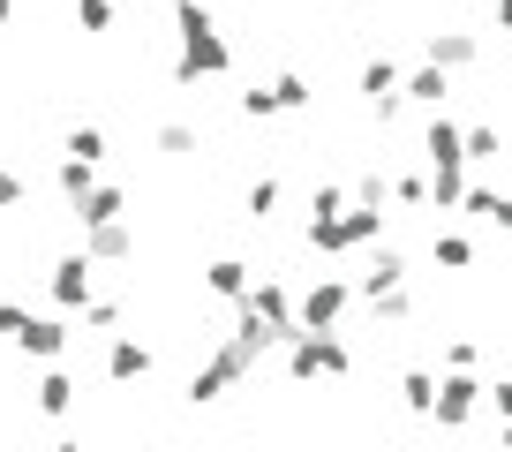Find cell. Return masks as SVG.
<instances>
[{"label": "cell", "mask_w": 512, "mask_h": 452, "mask_svg": "<svg viewBox=\"0 0 512 452\" xmlns=\"http://www.w3.org/2000/svg\"><path fill=\"white\" fill-rule=\"evenodd\" d=\"M234 68V46H226L219 16L204 0H174V83H211Z\"/></svg>", "instance_id": "cell-1"}, {"label": "cell", "mask_w": 512, "mask_h": 452, "mask_svg": "<svg viewBox=\"0 0 512 452\" xmlns=\"http://www.w3.org/2000/svg\"><path fill=\"white\" fill-rule=\"evenodd\" d=\"M369 242H384V204H347L332 219H309V249L317 257H354Z\"/></svg>", "instance_id": "cell-2"}, {"label": "cell", "mask_w": 512, "mask_h": 452, "mask_svg": "<svg viewBox=\"0 0 512 452\" xmlns=\"http://www.w3.org/2000/svg\"><path fill=\"white\" fill-rule=\"evenodd\" d=\"M347 370H354V347H347L339 332H309V324H302V332L287 339V377H294V385H317V377H347Z\"/></svg>", "instance_id": "cell-3"}, {"label": "cell", "mask_w": 512, "mask_h": 452, "mask_svg": "<svg viewBox=\"0 0 512 452\" xmlns=\"http://www.w3.org/2000/svg\"><path fill=\"white\" fill-rule=\"evenodd\" d=\"M256 362H264V355H256L249 339H234V332H226V339H219V347H211V362H204V370H196V377H189V400H196V407H211V400H226V392H234V385H241V377H249V370H256Z\"/></svg>", "instance_id": "cell-4"}, {"label": "cell", "mask_w": 512, "mask_h": 452, "mask_svg": "<svg viewBox=\"0 0 512 452\" xmlns=\"http://www.w3.org/2000/svg\"><path fill=\"white\" fill-rule=\"evenodd\" d=\"M354 302H362V294H354V279H339V272L309 279V294H294V309H302V324H309V332H339Z\"/></svg>", "instance_id": "cell-5"}, {"label": "cell", "mask_w": 512, "mask_h": 452, "mask_svg": "<svg viewBox=\"0 0 512 452\" xmlns=\"http://www.w3.org/2000/svg\"><path fill=\"white\" fill-rule=\"evenodd\" d=\"M482 415V377L475 370H445L437 377V400H430V422L437 430H467Z\"/></svg>", "instance_id": "cell-6"}, {"label": "cell", "mask_w": 512, "mask_h": 452, "mask_svg": "<svg viewBox=\"0 0 512 452\" xmlns=\"http://www.w3.org/2000/svg\"><path fill=\"white\" fill-rule=\"evenodd\" d=\"M91 249H68V257H53V272H46V302L61 309V317H83V302H91Z\"/></svg>", "instance_id": "cell-7"}, {"label": "cell", "mask_w": 512, "mask_h": 452, "mask_svg": "<svg viewBox=\"0 0 512 452\" xmlns=\"http://www.w3.org/2000/svg\"><path fill=\"white\" fill-rule=\"evenodd\" d=\"M354 91L369 98V113H377V129H392V121H400V106H407V98H400V61H384V53H377V61H362Z\"/></svg>", "instance_id": "cell-8"}, {"label": "cell", "mask_w": 512, "mask_h": 452, "mask_svg": "<svg viewBox=\"0 0 512 452\" xmlns=\"http://www.w3.org/2000/svg\"><path fill=\"white\" fill-rule=\"evenodd\" d=\"M234 309H256V317L272 324L279 339H294V332H302V309H294V287H287V279H256V287L241 294Z\"/></svg>", "instance_id": "cell-9"}, {"label": "cell", "mask_w": 512, "mask_h": 452, "mask_svg": "<svg viewBox=\"0 0 512 452\" xmlns=\"http://www.w3.org/2000/svg\"><path fill=\"white\" fill-rule=\"evenodd\" d=\"M106 377H113V385H144V377H151V347H144V339H128V332H106Z\"/></svg>", "instance_id": "cell-10"}, {"label": "cell", "mask_w": 512, "mask_h": 452, "mask_svg": "<svg viewBox=\"0 0 512 452\" xmlns=\"http://www.w3.org/2000/svg\"><path fill=\"white\" fill-rule=\"evenodd\" d=\"M68 339H76V332H68V317L53 309V317H31V332L16 339V355H31V362H61V355H68Z\"/></svg>", "instance_id": "cell-11"}, {"label": "cell", "mask_w": 512, "mask_h": 452, "mask_svg": "<svg viewBox=\"0 0 512 452\" xmlns=\"http://www.w3.org/2000/svg\"><path fill=\"white\" fill-rule=\"evenodd\" d=\"M83 249H91V264H128L136 234H128V219H98V226H83Z\"/></svg>", "instance_id": "cell-12"}, {"label": "cell", "mask_w": 512, "mask_h": 452, "mask_svg": "<svg viewBox=\"0 0 512 452\" xmlns=\"http://www.w3.org/2000/svg\"><path fill=\"white\" fill-rule=\"evenodd\" d=\"M422 53H430L437 68H452V76H460V68L482 61V38H475V31H430V38H422Z\"/></svg>", "instance_id": "cell-13"}, {"label": "cell", "mask_w": 512, "mask_h": 452, "mask_svg": "<svg viewBox=\"0 0 512 452\" xmlns=\"http://www.w3.org/2000/svg\"><path fill=\"white\" fill-rule=\"evenodd\" d=\"M422 159H430V174L437 166H467V129H452L445 113H437L430 129H422Z\"/></svg>", "instance_id": "cell-14"}, {"label": "cell", "mask_w": 512, "mask_h": 452, "mask_svg": "<svg viewBox=\"0 0 512 452\" xmlns=\"http://www.w3.org/2000/svg\"><path fill=\"white\" fill-rule=\"evenodd\" d=\"M400 98H407V106H445V98H452V68H437V61H422L415 68V76H400Z\"/></svg>", "instance_id": "cell-15"}, {"label": "cell", "mask_w": 512, "mask_h": 452, "mask_svg": "<svg viewBox=\"0 0 512 452\" xmlns=\"http://www.w3.org/2000/svg\"><path fill=\"white\" fill-rule=\"evenodd\" d=\"M204 287L219 294V302H241V294L256 287V272H249L241 257H211V264H204Z\"/></svg>", "instance_id": "cell-16"}, {"label": "cell", "mask_w": 512, "mask_h": 452, "mask_svg": "<svg viewBox=\"0 0 512 452\" xmlns=\"http://www.w3.org/2000/svg\"><path fill=\"white\" fill-rule=\"evenodd\" d=\"M400 279H407V257H400V249H384V242H377V257L362 264L354 294H384V287H400Z\"/></svg>", "instance_id": "cell-17"}, {"label": "cell", "mask_w": 512, "mask_h": 452, "mask_svg": "<svg viewBox=\"0 0 512 452\" xmlns=\"http://www.w3.org/2000/svg\"><path fill=\"white\" fill-rule=\"evenodd\" d=\"M121 211H128V196L113 189V181H98L91 196H76V204H68V219H76V226H98V219H121Z\"/></svg>", "instance_id": "cell-18"}, {"label": "cell", "mask_w": 512, "mask_h": 452, "mask_svg": "<svg viewBox=\"0 0 512 452\" xmlns=\"http://www.w3.org/2000/svg\"><path fill=\"white\" fill-rule=\"evenodd\" d=\"M362 302H369L377 324H407V317H415V287H407V279H400V287H384V294H362Z\"/></svg>", "instance_id": "cell-19"}, {"label": "cell", "mask_w": 512, "mask_h": 452, "mask_svg": "<svg viewBox=\"0 0 512 452\" xmlns=\"http://www.w3.org/2000/svg\"><path fill=\"white\" fill-rule=\"evenodd\" d=\"M38 407H46V415H68V407H76V377H68L61 362H46V377H38Z\"/></svg>", "instance_id": "cell-20"}, {"label": "cell", "mask_w": 512, "mask_h": 452, "mask_svg": "<svg viewBox=\"0 0 512 452\" xmlns=\"http://www.w3.org/2000/svg\"><path fill=\"white\" fill-rule=\"evenodd\" d=\"M53 181H61V196L76 204V196H91V189H98V166H91V159H76V151H61V174H53Z\"/></svg>", "instance_id": "cell-21"}, {"label": "cell", "mask_w": 512, "mask_h": 452, "mask_svg": "<svg viewBox=\"0 0 512 452\" xmlns=\"http://www.w3.org/2000/svg\"><path fill=\"white\" fill-rule=\"evenodd\" d=\"M460 196H467V166H437L430 174V211H460Z\"/></svg>", "instance_id": "cell-22"}, {"label": "cell", "mask_w": 512, "mask_h": 452, "mask_svg": "<svg viewBox=\"0 0 512 452\" xmlns=\"http://www.w3.org/2000/svg\"><path fill=\"white\" fill-rule=\"evenodd\" d=\"M400 400H407V415H422V422H430V400H437V377H430V370H407V377H400Z\"/></svg>", "instance_id": "cell-23"}, {"label": "cell", "mask_w": 512, "mask_h": 452, "mask_svg": "<svg viewBox=\"0 0 512 452\" xmlns=\"http://www.w3.org/2000/svg\"><path fill=\"white\" fill-rule=\"evenodd\" d=\"M497 151H505V136H497L490 121H475V129H467V166H497Z\"/></svg>", "instance_id": "cell-24"}, {"label": "cell", "mask_w": 512, "mask_h": 452, "mask_svg": "<svg viewBox=\"0 0 512 452\" xmlns=\"http://www.w3.org/2000/svg\"><path fill=\"white\" fill-rule=\"evenodd\" d=\"M309 98H317V91H309V76H272V106L279 113H302Z\"/></svg>", "instance_id": "cell-25"}, {"label": "cell", "mask_w": 512, "mask_h": 452, "mask_svg": "<svg viewBox=\"0 0 512 452\" xmlns=\"http://www.w3.org/2000/svg\"><path fill=\"white\" fill-rule=\"evenodd\" d=\"M437 264H445V272H467V264H475V242H467V234H437Z\"/></svg>", "instance_id": "cell-26"}, {"label": "cell", "mask_w": 512, "mask_h": 452, "mask_svg": "<svg viewBox=\"0 0 512 452\" xmlns=\"http://www.w3.org/2000/svg\"><path fill=\"white\" fill-rule=\"evenodd\" d=\"M272 204H279V181H272V174H264V181H249L241 211H249V219H272Z\"/></svg>", "instance_id": "cell-27"}, {"label": "cell", "mask_w": 512, "mask_h": 452, "mask_svg": "<svg viewBox=\"0 0 512 452\" xmlns=\"http://www.w3.org/2000/svg\"><path fill=\"white\" fill-rule=\"evenodd\" d=\"M354 204V189H339V181H324L317 196H309V219H332V211H347Z\"/></svg>", "instance_id": "cell-28"}, {"label": "cell", "mask_w": 512, "mask_h": 452, "mask_svg": "<svg viewBox=\"0 0 512 452\" xmlns=\"http://www.w3.org/2000/svg\"><path fill=\"white\" fill-rule=\"evenodd\" d=\"M159 151H166V159H189V151H196V129H189V121H166V129H159Z\"/></svg>", "instance_id": "cell-29"}, {"label": "cell", "mask_w": 512, "mask_h": 452, "mask_svg": "<svg viewBox=\"0 0 512 452\" xmlns=\"http://www.w3.org/2000/svg\"><path fill=\"white\" fill-rule=\"evenodd\" d=\"M23 332H31V309H23V302H8V294H0V339L16 347Z\"/></svg>", "instance_id": "cell-30"}, {"label": "cell", "mask_w": 512, "mask_h": 452, "mask_svg": "<svg viewBox=\"0 0 512 452\" xmlns=\"http://www.w3.org/2000/svg\"><path fill=\"white\" fill-rule=\"evenodd\" d=\"M392 196H400L407 211H430V181H422V174H400V181H392Z\"/></svg>", "instance_id": "cell-31"}, {"label": "cell", "mask_w": 512, "mask_h": 452, "mask_svg": "<svg viewBox=\"0 0 512 452\" xmlns=\"http://www.w3.org/2000/svg\"><path fill=\"white\" fill-rule=\"evenodd\" d=\"M61 151H76V159H91V166H98V159H106V136H98V129H68V144H61Z\"/></svg>", "instance_id": "cell-32"}, {"label": "cell", "mask_w": 512, "mask_h": 452, "mask_svg": "<svg viewBox=\"0 0 512 452\" xmlns=\"http://www.w3.org/2000/svg\"><path fill=\"white\" fill-rule=\"evenodd\" d=\"M76 23L83 31H113V0H76Z\"/></svg>", "instance_id": "cell-33"}, {"label": "cell", "mask_w": 512, "mask_h": 452, "mask_svg": "<svg viewBox=\"0 0 512 452\" xmlns=\"http://www.w3.org/2000/svg\"><path fill=\"white\" fill-rule=\"evenodd\" d=\"M354 204H392V174H362L354 181Z\"/></svg>", "instance_id": "cell-34"}, {"label": "cell", "mask_w": 512, "mask_h": 452, "mask_svg": "<svg viewBox=\"0 0 512 452\" xmlns=\"http://www.w3.org/2000/svg\"><path fill=\"white\" fill-rule=\"evenodd\" d=\"M83 324H91V332H113V324H121V302H98L91 294V302H83Z\"/></svg>", "instance_id": "cell-35"}, {"label": "cell", "mask_w": 512, "mask_h": 452, "mask_svg": "<svg viewBox=\"0 0 512 452\" xmlns=\"http://www.w3.org/2000/svg\"><path fill=\"white\" fill-rule=\"evenodd\" d=\"M23 196H31L23 174H16V166H0V211H23Z\"/></svg>", "instance_id": "cell-36"}, {"label": "cell", "mask_w": 512, "mask_h": 452, "mask_svg": "<svg viewBox=\"0 0 512 452\" xmlns=\"http://www.w3.org/2000/svg\"><path fill=\"white\" fill-rule=\"evenodd\" d=\"M241 113H249V121H272V113H279L272 106V83H264V91H241Z\"/></svg>", "instance_id": "cell-37"}, {"label": "cell", "mask_w": 512, "mask_h": 452, "mask_svg": "<svg viewBox=\"0 0 512 452\" xmlns=\"http://www.w3.org/2000/svg\"><path fill=\"white\" fill-rule=\"evenodd\" d=\"M475 362H482L475 339H452V347H445V370H475Z\"/></svg>", "instance_id": "cell-38"}, {"label": "cell", "mask_w": 512, "mask_h": 452, "mask_svg": "<svg viewBox=\"0 0 512 452\" xmlns=\"http://www.w3.org/2000/svg\"><path fill=\"white\" fill-rule=\"evenodd\" d=\"M482 400H490V407H497V415H505V422H512V377H497V385H482Z\"/></svg>", "instance_id": "cell-39"}, {"label": "cell", "mask_w": 512, "mask_h": 452, "mask_svg": "<svg viewBox=\"0 0 512 452\" xmlns=\"http://www.w3.org/2000/svg\"><path fill=\"white\" fill-rule=\"evenodd\" d=\"M490 23H497V31H512V0H490Z\"/></svg>", "instance_id": "cell-40"}, {"label": "cell", "mask_w": 512, "mask_h": 452, "mask_svg": "<svg viewBox=\"0 0 512 452\" xmlns=\"http://www.w3.org/2000/svg\"><path fill=\"white\" fill-rule=\"evenodd\" d=\"M8 23H16V0H0V31H8Z\"/></svg>", "instance_id": "cell-41"}, {"label": "cell", "mask_w": 512, "mask_h": 452, "mask_svg": "<svg viewBox=\"0 0 512 452\" xmlns=\"http://www.w3.org/2000/svg\"><path fill=\"white\" fill-rule=\"evenodd\" d=\"M505 68H512V46H505Z\"/></svg>", "instance_id": "cell-42"}]
</instances>
